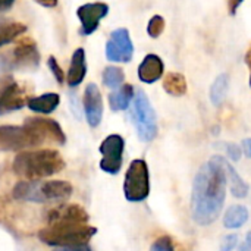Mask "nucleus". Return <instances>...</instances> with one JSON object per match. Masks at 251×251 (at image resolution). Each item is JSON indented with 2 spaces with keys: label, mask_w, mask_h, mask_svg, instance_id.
Wrapping results in <instances>:
<instances>
[{
  "label": "nucleus",
  "mask_w": 251,
  "mask_h": 251,
  "mask_svg": "<svg viewBox=\"0 0 251 251\" xmlns=\"http://www.w3.org/2000/svg\"><path fill=\"white\" fill-rule=\"evenodd\" d=\"M226 172L224 157L215 156L197 172L191 194L193 219L201 225H212L221 215L226 197Z\"/></svg>",
  "instance_id": "f257e3e1"
},
{
  "label": "nucleus",
  "mask_w": 251,
  "mask_h": 251,
  "mask_svg": "<svg viewBox=\"0 0 251 251\" xmlns=\"http://www.w3.org/2000/svg\"><path fill=\"white\" fill-rule=\"evenodd\" d=\"M65 169V160L57 150L43 149L19 153L13 160V172L25 181H38Z\"/></svg>",
  "instance_id": "f03ea898"
},
{
  "label": "nucleus",
  "mask_w": 251,
  "mask_h": 251,
  "mask_svg": "<svg viewBox=\"0 0 251 251\" xmlns=\"http://www.w3.org/2000/svg\"><path fill=\"white\" fill-rule=\"evenodd\" d=\"M13 197L21 201L49 203L65 201L72 196V185L66 181H19L13 191Z\"/></svg>",
  "instance_id": "7ed1b4c3"
},
{
  "label": "nucleus",
  "mask_w": 251,
  "mask_h": 251,
  "mask_svg": "<svg viewBox=\"0 0 251 251\" xmlns=\"http://www.w3.org/2000/svg\"><path fill=\"white\" fill-rule=\"evenodd\" d=\"M96 234L97 229L87 224L47 225L38 232V238L41 243L51 247H69L88 244Z\"/></svg>",
  "instance_id": "20e7f679"
},
{
  "label": "nucleus",
  "mask_w": 251,
  "mask_h": 251,
  "mask_svg": "<svg viewBox=\"0 0 251 251\" xmlns=\"http://www.w3.org/2000/svg\"><path fill=\"white\" fill-rule=\"evenodd\" d=\"M131 119L137 129L138 138L144 143H150L157 135V119L149 97L143 90L134 94L131 101Z\"/></svg>",
  "instance_id": "39448f33"
},
{
  "label": "nucleus",
  "mask_w": 251,
  "mask_h": 251,
  "mask_svg": "<svg viewBox=\"0 0 251 251\" xmlns=\"http://www.w3.org/2000/svg\"><path fill=\"white\" fill-rule=\"evenodd\" d=\"M124 194L131 203L144 201L150 194V175L146 160L135 159L131 162L125 179H124Z\"/></svg>",
  "instance_id": "423d86ee"
},
{
  "label": "nucleus",
  "mask_w": 251,
  "mask_h": 251,
  "mask_svg": "<svg viewBox=\"0 0 251 251\" xmlns=\"http://www.w3.org/2000/svg\"><path fill=\"white\" fill-rule=\"evenodd\" d=\"M43 138L26 124L0 126V151H19L43 144Z\"/></svg>",
  "instance_id": "0eeeda50"
},
{
  "label": "nucleus",
  "mask_w": 251,
  "mask_h": 251,
  "mask_svg": "<svg viewBox=\"0 0 251 251\" xmlns=\"http://www.w3.org/2000/svg\"><path fill=\"white\" fill-rule=\"evenodd\" d=\"M124 150L125 140L121 135L112 134L106 137L100 144V153L103 156V159L100 160V169L110 175L119 174L124 162Z\"/></svg>",
  "instance_id": "6e6552de"
},
{
  "label": "nucleus",
  "mask_w": 251,
  "mask_h": 251,
  "mask_svg": "<svg viewBox=\"0 0 251 251\" xmlns=\"http://www.w3.org/2000/svg\"><path fill=\"white\" fill-rule=\"evenodd\" d=\"M134 44L129 37V31L126 28H118L112 31L107 43H106V57L110 62L126 63L132 59Z\"/></svg>",
  "instance_id": "1a4fd4ad"
},
{
  "label": "nucleus",
  "mask_w": 251,
  "mask_h": 251,
  "mask_svg": "<svg viewBox=\"0 0 251 251\" xmlns=\"http://www.w3.org/2000/svg\"><path fill=\"white\" fill-rule=\"evenodd\" d=\"M109 13V6L101 1L96 3H85L78 7L76 15L81 21V32L84 35L93 34L97 28L100 21Z\"/></svg>",
  "instance_id": "9d476101"
},
{
  "label": "nucleus",
  "mask_w": 251,
  "mask_h": 251,
  "mask_svg": "<svg viewBox=\"0 0 251 251\" xmlns=\"http://www.w3.org/2000/svg\"><path fill=\"white\" fill-rule=\"evenodd\" d=\"M88 213L79 204H59L47 215V225L87 224Z\"/></svg>",
  "instance_id": "9b49d317"
},
{
  "label": "nucleus",
  "mask_w": 251,
  "mask_h": 251,
  "mask_svg": "<svg viewBox=\"0 0 251 251\" xmlns=\"http://www.w3.org/2000/svg\"><path fill=\"white\" fill-rule=\"evenodd\" d=\"M40 63V53L37 44L31 38H24L12 51L9 66L12 68H37Z\"/></svg>",
  "instance_id": "f8f14e48"
},
{
  "label": "nucleus",
  "mask_w": 251,
  "mask_h": 251,
  "mask_svg": "<svg viewBox=\"0 0 251 251\" xmlns=\"http://www.w3.org/2000/svg\"><path fill=\"white\" fill-rule=\"evenodd\" d=\"M82 103H84V112L88 125L93 128L99 126L103 118V99L96 84L91 82L85 87Z\"/></svg>",
  "instance_id": "ddd939ff"
},
{
  "label": "nucleus",
  "mask_w": 251,
  "mask_h": 251,
  "mask_svg": "<svg viewBox=\"0 0 251 251\" xmlns=\"http://www.w3.org/2000/svg\"><path fill=\"white\" fill-rule=\"evenodd\" d=\"M26 125H29L41 138L43 141H51V143H57V144H65L66 143V137L65 132L62 131L60 125L49 118H28L25 121Z\"/></svg>",
  "instance_id": "4468645a"
},
{
  "label": "nucleus",
  "mask_w": 251,
  "mask_h": 251,
  "mask_svg": "<svg viewBox=\"0 0 251 251\" xmlns=\"http://www.w3.org/2000/svg\"><path fill=\"white\" fill-rule=\"evenodd\" d=\"M26 101L25 90L16 82H7L0 91V116L22 109Z\"/></svg>",
  "instance_id": "2eb2a0df"
},
{
  "label": "nucleus",
  "mask_w": 251,
  "mask_h": 251,
  "mask_svg": "<svg viewBox=\"0 0 251 251\" xmlns=\"http://www.w3.org/2000/svg\"><path fill=\"white\" fill-rule=\"evenodd\" d=\"M163 71V60L157 54H147L138 66V78L146 84H153L162 78Z\"/></svg>",
  "instance_id": "dca6fc26"
},
{
  "label": "nucleus",
  "mask_w": 251,
  "mask_h": 251,
  "mask_svg": "<svg viewBox=\"0 0 251 251\" xmlns=\"http://www.w3.org/2000/svg\"><path fill=\"white\" fill-rule=\"evenodd\" d=\"M87 75V62H85V50L76 49L72 54L69 72H68V84L69 87H78Z\"/></svg>",
  "instance_id": "f3484780"
},
{
  "label": "nucleus",
  "mask_w": 251,
  "mask_h": 251,
  "mask_svg": "<svg viewBox=\"0 0 251 251\" xmlns=\"http://www.w3.org/2000/svg\"><path fill=\"white\" fill-rule=\"evenodd\" d=\"M60 103V97L56 93H46L41 94L38 97H31L26 101V106L35 112V113H43V115H49L51 113Z\"/></svg>",
  "instance_id": "a211bd4d"
},
{
  "label": "nucleus",
  "mask_w": 251,
  "mask_h": 251,
  "mask_svg": "<svg viewBox=\"0 0 251 251\" xmlns=\"http://www.w3.org/2000/svg\"><path fill=\"white\" fill-rule=\"evenodd\" d=\"M134 87L131 84L121 85L116 91H113L109 96V106L113 112H121L129 107L132 99H134Z\"/></svg>",
  "instance_id": "6ab92c4d"
},
{
  "label": "nucleus",
  "mask_w": 251,
  "mask_h": 251,
  "mask_svg": "<svg viewBox=\"0 0 251 251\" xmlns=\"http://www.w3.org/2000/svg\"><path fill=\"white\" fill-rule=\"evenodd\" d=\"M224 166H225V172H226V179H229V188L234 197L237 199H244L249 194V185L241 179V176L237 174V171L229 165V162L226 159H224Z\"/></svg>",
  "instance_id": "aec40b11"
},
{
  "label": "nucleus",
  "mask_w": 251,
  "mask_h": 251,
  "mask_svg": "<svg viewBox=\"0 0 251 251\" xmlns=\"http://www.w3.org/2000/svg\"><path fill=\"white\" fill-rule=\"evenodd\" d=\"M163 88L168 94L175 96V97H181L187 93L188 85H187V79L182 74L169 72L163 79Z\"/></svg>",
  "instance_id": "412c9836"
},
{
  "label": "nucleus",
  "mask_w": 251,
  "mask_h": 251,
  "mask_svg": "<svg viewBox=\"0 0 251 251\" xmlns=\"http://www.w3.org/2000/svg\"><path fill=\"white\" fill-rule=\"evenodd\" d=\"M247 221H249V210H247V207H244L241 204L231 206L224 216V225L228 229L241 228Z\"/></svg>",
  "instance_id": "4be33fe9"
},
{
  "label": "nucleus",
  "mask_w": 251,
  "mask_h": 251,
  "mask_svg": "<svg viewBox=\"0 0 251 251\" xmlns=\"http://www.w3.org/2000/svg\"><path fill=\"white\" fill-rule=\"evenodd\" d=\"M26 31V26L18 21H7L0 24V47L12 43L16 37L22 35Z\"/></svg>",
  "instance_id": "5701e85b"
},
{
  "label": "nucleus",
  "mask_w": 251,
  "mask_h": 251,
  "mask_svg": "<svg viewBox=\"0 0 251 251\" xmlns=\"http://www.w3.org/2000/svg\"><path fill=\"white\" fill-rule=\"evenodd\" d=\"M228 87H229V76L226 74H221L210 87V100L215 106H221L225 101Z\"/></svg>",
  "instance_id": "b1692460"
},
{
  "label": "nucleus",
  "mask_w": 251,
  "mask_h": 251,
  "mask_svg": "<svg viewBox=\"0 0 251 251\" xmlns=\"http://www.w3.org/2000/svg\"><path fill=\"white\" fill-rule=\"evenodd\" d=\"M125 81V74L121 68L118 66H107L103 71V82L106 87L112 90H118L121 85H124Z\"/></svg>",
  "instance_id": "393cba45"
},
{
  "label": "nucleus",
  "mask_w": 251,
  "mask_h": 251,
  "mask_svg": "<svg viewBox=\"0 0 251 251\" xmlns=\"http://www.w3.org/2000/svg\"><path fill=\"white\" fill-rule=\"evenodd\" d=\"M165 26H166V22H165V18L160 16V15H154L150 21H149V25H147V32L151 38H157L162 35V32L165 31Z\"/></svg>",
  "instance_id": "a878e982"
},
{
  "label": "nucleus",
  "mask_w": 251,
  "mask_h": 251,
  "mask_svg": "<svg viewBox=\"0 0 251 251\" xmlns=\"http://www.w3.org/2000/svg\"><path fill=\"white\" fill-rule=\"evenodd\" d=\"M150 251H175V247L169 237H160L151 244Z\"/></svg>",
  "instance_id": "bb28decb"
},
{
  "label": "nucleus",
  "mask_w": 251,
  "mask_h": 251,
  "mask_svg": "<svg viewBox=\"0 0 251 251\" xmlns=\"http://www.w3.org/2000/svg\"><path fill=\"white\" fill-rule=\"evenodd\" d=\"M47 66L50 68V71H51V74L54 75L56 81H57L59 84H62V82H63V79H65V75H63V71H62L60 65L56 62L54 56H50V57H49V60H47Z\"/></svg>",
  "instance_id": "cd10ccee"
},
{
  "label": "nucleus",
  "mask_w": 251,
  "mask_h": 251,
  "mask_svg": "<svg viewBox=\"0 0 251 251\" xmlns=\"http://www.w3.org/2000/svg\"><path fill=\"white\" fill-rule=\"evenodd\" d=\"M237 243H238V237L237 235H226L224 240H222V243H221V251H232L235 249V246H237Z\"/></svg>",
  "instance_id": "c85d7f7f"
},
{
  "label": "nucleus",
  "mask_w": 251,
  "mask_h": 251,
  "mask_svg": "<svg viewBox=\"0 0 251 251\" xmlns=\"http://www.w3.org/2000/svg\"><path fill=\"white\" fill-rule=\"evenodd\" d=\"M225 146H226L225 150H226V153H228L231 160H238L241 157V149L237 144L231 143V144H225Z\"/></svg>",
  "instance_id": "c756f323"
},
{
  "label": "nucleus",
  "mask_w": 251,
  "mask_h": 251,
  "mask_svg": "<svg viewBox=\"0 0 251 251\" xmlns=\"http://www.w3.org/2000/svg\"><path fill=\"white\" fill-rule=\"evenodd\" d=\"M54 251H93L88 244H79V246H69V247H59Z\"/></svg>",
  "instance_id": "7c9ffc66"
},
{
  "label": "nucleus",
  "mask_w": 251,
  "mask_h": 251,
  "mask_svg": "<svg viewBox=\"0 0 251 251\" xmlns=\"http://www.w3.org/2000/svg\"><path fill=\"white\" fill-rule=\"evenodd\" d=\"M244 3V0H228V12L229 15H235L238 7Z\"/></svg>",
  "instance_id": "2f4dec72"
},
{
  "label": "nucleus",
  "mask_w": 251,
  "mask_h": 251,
  "mask_svg": "<svg viewBox=\"0 0 251 251\" xmlns=\"http://www.w3.org/2000/svg\"><path fill=\"white\" fill-rule=\"evenodd\" d=\"M240 251H251V231L247 234L246 241H244V244L240 247Z\"/></svg>",
  "instance_id": "473e14b6"
},
{
  "label": "nucleus",
  "mask_w": 251,
  "mask_h": 251,
  "mask_svg": "<svg viewBox=\"0 0 251 251\" xmlns=\"http://www.w3.org/2000/svg\"><path fill=\"white\" fill-rule=\"evenodd\" d=\"M243 149H244L247 157H250L251 159V138H246V140L243 141Z\"/></svg>",
  "instance_id": "72a5a7b5"
},
{
  "label": "nucleus",
  "mask_w": 251,
  "mask_h": 251,
  "mask_svg": "<svg viewBox=\"0 0 251 251\" xmlns=\"http://www.w3.org/2000/svg\"><path fill=\"white\" fill-rule=\"evenodd\" d=\"M35 1L44 7H54L57 4V0H35Z\"/></svg>",
  "instance_id": "f704fd0d"
},
{
  "label": "nucleus",
  "mask_w": 251,
  "mask_h": 251,
  "mask_svg": "<svg viewBox=\"0 0 251 251\" xmlns=\"http://www.w3.org/2000/svg\"><path fill=\"white\" fill-rule=\"evenodd\" d=\"M13 1H15V0H0V12L9 9V7L13 4Z\"/></svg>",
  "instance_id": "c9c22d12"
},
{
  "label": "nucleus",
  "mask_w": 251,
  "mask_h": 251,
  "mask_svg": "<svg viewBox=\"0 0 251 251\" xmlns=\"http://www.w3.org/2000/svg\"><path fill=\"white\" fill-rule=\"evenodd\" d=\"M246 63H247L249 68H251V46L249 47L247 53H246Z\"/></svg>",
  "instance_id": "e433bc0d"
},
{
  "label": "nucleus",
  "mask_w": 251,
  "mask_h": 251,
  "mask_svg": "<svg viewBox=\"0 0 251 251\" xmlns=\"http://www.w3.org/2000/svg\"><path fill=\"white\" fill-rule=\"evenodd\" d=\"M250 87H251V75H250Z\"/></svg>",
  "instance_id": "4c0bfd02"
}]
</instances>
